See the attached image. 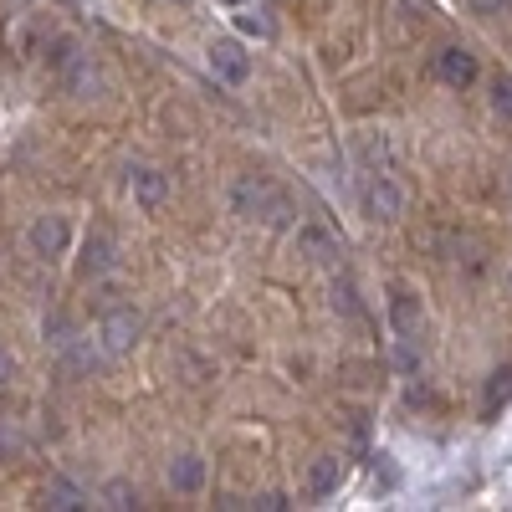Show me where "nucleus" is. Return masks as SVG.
Wrapping results in <instances>:
<instances>
[{"instance_id": "1", "label": "nucleus", "mask_w": 512, "mask_h": 512, "mask_svg": "<svg viewBox=\"0 0 512 512\" xmlns=\"http://www.w3.org/2000/svg\"><path fill=\"white\" fill-rule=\"evenodd\" d=\"M231 216L241 221H267V226H292V200L267 180V175H236L231 180Z\"/></svg>"}, {"instance_id": "2", "label": "nucleus", "mask_w": 512, "mask_h": 512, "mask_svg": "<svg viewBox=\"0 0 512 512\" xmlns=\"http://www.w3.org/2000/svg\"><path fill=\"white\" fill-rule=\"evenodd\" d=\"M139 333H144V318H139L134 308H113V313L98 323V344H103L108 359H123V354H134Z\"/></svg>"}, {"instance_id": "3", "label": "nucleus", "mask_w": 512, "mask_h": 512, "mask_svg": "<svg viewBox=\"0 0 512 512\" xmlns=\"http://www.w3.org/2000/svg\"><path fill=\"white\" fill-rule=\"evenodd\" d=\"M405 205H410V195H405L400 180L369 175V185H364V216H369V221H400Z\"/></svg>"}, {"instance_id": "4", "label": "nucleus", "mask_w": 512, "mask_h": 512, "mask_svg": "<svg viewBox=\"0 0 512 512\" xmlns=\"http://www.w3.org/2000/svg\"><path fill=\"white\" fill-rule=\"evenodd\" d=\"M57 77H62V88H67L77 103L103 98V72H98V62H93L88 52H72V57L57 67Z\"/></svg>"}, {"instance_id": "5", "label": "nucleus", "mask_w": 512, "mask_h": 512, "mask_svg": "<svg viewBox=\"0 0 512 512\" xmlns=\"http://www.w3.org/2000/svg\"><path fill=\"white\" fill-rule=\"evenodd\" d=\"M210 72H216L226 88H241V82L251 77V52L241 47L236 36H221V41H210Z\"/></svg>"}, {"instance_id": "6", "label": "nucleus", "mask_w": 512, "mask_h": 512, "mask_svg": "<svg viewBox=\"0 0 512 512\" xmlns=\"http://www.w3.org/2000/svg\"><path fill=\"white\" fill-rule=\"evenodd\" d=\"M128 195H134L139 210H164V200H169V175H164L159 164H134V169H128Z\"/></svg>"}, {"instance_id": "7", "label": "nucleus", "mask_w": 512, "mask_h": 512, "mask_svg": "<svg viewBox=\"0 0 512 512\" xmlns=\"http://www.w3.org/2000/svg\"><path fill=\"white\" fill-rule=\"evenodd\" d=\"M436 72H441L446 88H472V82L482 77L477 52H466V47H446V52H436Z\"/></svg>"}, {"instance_id": "8", "label": "nucleus", "mask_w": 512, "mask_h": 512, "mask_svg": "<svg viewBox=\"0 0 512 512\" xmlns=\"http://www.w3.org/2000/svg\"><path fill=\"white\" fill-rule=\"evenodd\" d=\"M164 482H169V492L195 497V492L205 487V456H195V451H180L175 461L164 466Z\"/></svg>"}, {"instance_id": "9", "label": "nucleus", "mask_w": 512, "mask_h": 512, "mask_svg": "<svg viewBox=\"0 0 512 512\" xmlns=\"http://www.w3.org/2000/svg\"><path fill=\"white\" fill-rule=\"evenodd\" d=\"M67 241H72V226H67V216H36L31 221V251L36 256H62L67 251Z\"/></svg>"}, {"instance_id": "10", "label": "nucleus", "mask_w": 512, "mask_h": 512, "mask_svg": "<svg viewBox=\"0 0 512 512\" xmlns=\"http://www.w3.org/2000/svg\"><path fill=\"white\" fill-rule=\"evenodd\" d=\"M390 323H395V338H420L425 328V308L410 287H395L390 292Z\"/></svg>"}, {"instance_id": "11", "label": "nucleus", "mask_w": 512, "mask_h": 512, "mask_svg": "<svg viewBox=\"0 0 512 512\" xmlns=\"http://www.w3.org/2000/svg\"><path fill=\"white\" fill-rule=\"evenodd\" d=\"M113 267H118L113 231H88V241H82V272H88V277H108Z\"/></svg>"}, {"instance_id": "12", "label": "nucleus", "mask_w": 512, "mask_h": 512, "mask_svg": "<svg viewBox=\"0 0 512 512\" xmlns=\"http://www.w3.org/2000/svg\"><path fill=\"white\" fill-rule=\"evenodd\" d=\"M338 487H344V461L338 456H313L308 461V492L313 497H333Z\"/></svg>"}, {"instance_id": "13", "label": "nucleus", "mask_w": 512, "mask_h": 512, "mask_svg": "<svg viewBox=\"0 0 512 512\" xmlns=\"http://www.w3.org/2000/svg\"><path fill=\"white\" fill-rule=\"evenodd\" d=\"M297 256H308V262H333L338 256V241L323 231V226H297Z\"/></svg>"}, {"instance_id": "14", "label": "nucleus", "mask_w": 512, "mask_h": 512, "mask_svg": "<svg viewBox=\"0 0 512 512\" xmlns=\"http://www.w3.org/2000/svg\"><path fill=\"white\" fill-rule=\"evenodd\" d=\"M98 507H113V512H128V507H139V492H134V482H123V477L103 482V492H98Z\"/></svg>"}, {"instance_id": "15", "label": "nucleus", "mask_w": 512, "mask_h": 512, "mask_svg": "<svg viewBox=\"0 0 512 512\" xmlns=\"http://www.w3.org/2000/svg\"><path fill=\"white\" fill-rule=\"evenodd\" d=\"M507 400H512V369H497V374L487 379V400H482V415L492 420V415H497Z\"/></svg>"}, {"instance_id": "16", "label": "nucleus", "mask_w": 512, "mask_h": 512, "mask_svg": "<svg viewBox=\"0 0 512 512\" xmlns=\"http://www.w3.org/2000/svg\"><path fill=\"white\" fill-rule=\"evenodd\" d=\"M47 507H93V497L82 492L77 482H52L47 487Z\"/></svg>"}, {"instance_id": "17", "label": "nucleus", "mask_w": 512, "mask_h": 512, "mask_svg": "<svg viewBox=\"0 0 512 512\" xmlns=\"http://www.w3.org/2000/svg\"><path fill=\"white\" fill-rule=\"evenodd\" d=\"M415 344H420V338H395V369H400V374H420L425 359H420Z\"/></svg>"}, {"instance_id": "18", "label": "nucleus", "mask_w": 512, "mask_h": 512, "mask_svg": "<svg viewBox=\"0 0 512 512\" xmlns=\"http://www.w3.org/2000/svg\"><path fill=\"white\" fill-rule=\"evenodd\" d=\"M21 451H26V436L16 431L11 420H0V461H16Z\"/></svg>"}, {"instance_id": "19", "label": "nucleus", "mask_w": 512, "mask_h": 512, "mask_svg": "<svg viewBox=\"0 0 512 512\" xmlns=\"http://www.w3.org/2000/svg\"><path fill=\"white\" fill-rule=\"evenodd\" d=\"M492 113L512 123V82H507V77H497V82H492Z\"/></svg>"}, {"instance_id": "20", "label": "nucleus", "mask_w": 512, "mask_h": 512, "mask_svg": "<svg viewBox=\"0 0 512 512\" xmlns=\"http://www.w3.org/2000/svg\"><path fill=\"white\" fill-rule=\"evenodd\" d=\"M47 338H52V344H57V349H67V344H72V338H77V333H72V323H67L62 313H57V318H47Z\"/></svg>"}, {"instance_id": "21", "label": "nucleus", "mask_w": 512, "mask_h": 512, "mask_svg": "<svg viewBox=\"0 0 512 512\" xmlns=\"http://www.w3.org/2000/svg\"><path fill=\"white\" fill-rule=\"evenodd\" d=\"M236 21H241V31H256V36H267V31H272V26H267V16H256V11H241Z\"/></svg>"}, {"instance_id": "22", "label": "nucleus", "mask_w": 512, "mask_h": 512, "mask_svg": "<svg viewBox=\"0 0 512 512\" xmlns=\"http://www.w3.org/2000/svg\"><path fill=\"white\" fill-rule=\"evenodd\" d=\"M251 507H262V512H282V507H292V502H287L282 492H262V497H256Z\"/></svg>"}, {"instance_id": "23", "label": "nucleus", "mask_w": 512, "mask_h": 512, "mask_svg": "<svg viewBox=\"0 0 512 512\" xmlns=\"http://www.w3.org/2000/svg\"><path fill=\"white\" fill-rule=\"evenodd\" d=\"M16 379V359H11V349H0V390Z\"/></svg>"}, {"instance_id": "24", "label": "nucleus", "mask_w": 512, "mask_h": 512, "mask_svg": "<svg viewBox=\"0 0 512 512\" xmlns=\"http://www.w3.org/2000/svg\"><path fill=\"white\" fill-rule=\"evenodd\" d=\"M472 6H477L482 16H497V11H507V6H512V0H472Z\"/></svg>"}, {"instance_id": "25", "label": "nucleus", "mask_w": 512, "mask_h": 512, "mask_svg": "<svg viewBox=\"0 0 512 512\" xmlns=\"http://www.w3.org/2000/svg\"><path fill=\"white\" fill-rule=\"evenodd\" d=\"M507 287H512V272H507Z\"/></svg>"}, {"instance_id": "26", "label": "nucleus", "mask_w": 512, "mask_h": 512, "mask_svg": "<svg viewBox=\"0 0 512 512\" xmlns=\"http://www.w3.org/2000/svg\"><path fill=\"white\" fill-rule=\"evenodd\" d=\"M180 6H190V0H180Z\"/></svg>"}]
</instances>
